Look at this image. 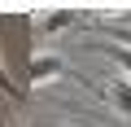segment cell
Returning <instances> with one entry per match:
<instances>
[{
    "label": "cell",
    "mask_w": 131,
    "mask_h": 127,
    "mask_svg": "<svg viewBox=\"0 0 131 127\" xmlns=\"http://www.w3.org/2000/svg\"><path fill=\"white\" fill-rule=\"evenodd\" d=\"M52 79H66L61 53H35V57H31V83L44 88V83H52Z\"/></svg>",
    "instance_id": "6da1fadb"
},
{
    "label": "cell",
    "mask_w": 131,
    "mask_h": 127,
    "mask_svg": "<svg viewBox=\"0 0 131 127\" xmlns=\"http://www.w3.org/2000/svg\"><path fill=\"white\" fill-rule=\"evenodd\" d=\"M70 22H74V13H70V9H39L31 26H35V40H48V35H61Z\"/></svg>",
    "instance_id": "7a4b0ae2"
},
{
    "label": "cell",
    "mask_w": 131,
    "mask_h": 127,
    "mask_svg": "<svg viewBox=\"0 0 131 127\" xmlns=\"http://www.w3.org/2000/svg\"><path fill=\"white\" fill-rule=\"evenodd\" d=\"M105 96L114 101V110H118V114H127V118H131V79H114V83L105 88Z\"/></svg>",
    "instance_id": "3957f363"
},
{
    "label": "cell",
    "mask_w": 131,
    "mask_h": 127,
    "mask_svg": "<svg viewBox=\"0 0 131 127\" xmlns=\"http://www.w3.org/2000/svg\"><path fill=\"white\" fill-rule=\"evenodd\" d=\"M0 96H5V101H13V105H22V101H26V92H22V88L13 83V75L5 70V57H0Z\"/></svg>",
    "instance_id": "277c9868"
},
{
    "label": "cell",
    "mask_w": 131,
    "mask_h": 127,
    "mask_svg": "<svg viewBox=\"0 0 131 127\" xmlns=\"http://www.w3.org/2000/svg\"><path fill=\"white\" fill-rule=\"evenodd\" d=\"M114 61H118L122 79H131V48H114Z\"/></svg>",
    "instance_id": "5b68a950"
},
{
    "label": "cell",
    "mask_w": 131,
    "mask_h": 127,
    "mask_svg": "<svg viewBox=\"0 0 131 127\" xmlns=\"http://www.w3.org/2000/svg\"><path fill=\"white\" fill-rule=\"evenodd\" d=\"M109 35L118 40V48H131V26H109Z\"/></svg>",
    "instance_id": "8992f818"
},
{
    "label": "cell",
    "mask_w": 131,
    "mask_h": 127,
    "mask_svg": "<svg viewBox=\"0 0 131 127\" xmlns=\"http://www.w3.org/2000/svg\"><path fill=\"white\" fill-rule=\"evenodd\" d=\"M127 18H131V13H127Z\"/></svg>",
    "instance_id": "52a82bcc"
}]
</instances>
